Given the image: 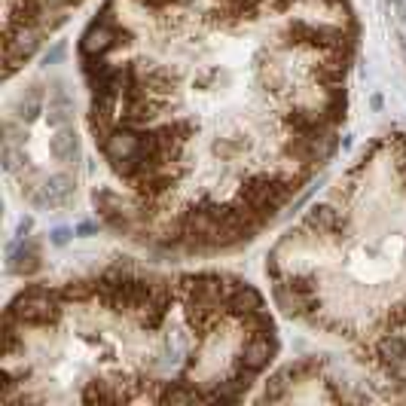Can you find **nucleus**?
<instances>
[{
  "label": "nucleus",
  "instance_id": "obj_1",
  "mask_svg": "<svg viewBox=\"0 0 406 406\" xmlns=\"http://www.w3.org/2000/svg\"><path fill=\"white\" fill-rule=\"evenodd\" d=\"M58 296L56 290H46V287H31L28 294H22L19 300L10 305V312L19 318V324H56L61 318L58 309Z\"/></svg>",
  "mask_w": 406,
  "mask_h": 406
},
{
  "label": "nucleus",
  "instance_id": "obj_2",
  "mask_svg": "<svg viewBox=\"0 0 406 406\" xmlns=\"http://www.w3.org/2000/svg\"><path fill=\"white\" fill-rule=\"evenodd\" d=\"M275 303L287 315H305L315 309V278L309 275H294V278L275 281Z\"/></svg>",
  "mask_w": 406,
  "mask_h": 406
},
{
  "label": "nucleus",
  "instance_id": "obj_3",
  "mask_svg": "<svg viewBox=\"0 0 406 406\" xmlns=\"http://www.w3.org/2000/svg\"><path fill=\"white\" fill-rule=\"evenodd\" d=\"M278 351V342H275V333H257V336H248V342L242 346V351L235 355V366H248V370H266L269 361Z\"/></svg>",
  "mask_w": 406,
  "mask_h": 406
},
{
  "label": "nucleus",
  "instance_id": "obj_4",
  "mask_svg": "<svg viewBox=\"0 0 406 406\" xmlns=\"http://www.w3.org/2000/svg\"><path fill=\"white\" fill-rule=\"evenodd\" d=\"M128 40H132V34L128 31H119L104 25V22H95V25L86 28V34H83L80 40V52L83 56H104V52H110L113 46H126Z\"/></svg>",
  "mask_w": 406,
  "mask_h": 406
},
{
  "label": "nucleus",
  "instance_id": "obj_5",
  "mask_svg": "<svg viewBox=\"0 0 406 406\" xmlns=\"http://www.w3.org/2000/svg\"><path fill=\"white\" fill-rule=\"evenodd\" d=\"M76 183L71 174H52V178H46L37 189H31V202L34 205H43V208H61V205L71 202Z\"/></svg>",
  "mask_w": 406,
  "mask_h": 406
},
{
  "label": "nucleus",
  "instance_id": "obj_6",
  "mask_svg": "<svg viewBox=\"0 0 406 406\" xmlns=\"http://www.w3.org/2000/svg\"><path fill=\"white\" fill-rule=\"evenodd\" d=\"M141 141H144L141 132H132V128L122 126V128H113V135L101 144V150L113 165V162H122V159L137 156V153H141Z\"/></svg>",
  "mask_w": 406,
  "mask_h": 406
},
{
  "label": "nucleus",
  "instance_id": "obj_7",
  "mask_svg": "<svg viewBox=\"0 0 406 406\" xmlns=\"http://www.w3.org/2000/svg\"><path fill=\"white\" fill-rule=\"evenodd\" d=\"M37 269H40V251L34 242H25V235H22L15 244H10V272L34 275Z\"/></svg>",
  "mask_w": 406,
  "mask_h": 406
},
{
  "label": "nucleus",
  "instance_id": "obj_8",
  "mask_svg": "<svg viewBox=\"0 0 406 406\" xmlns=\"http://www.w3.org/2000/svg\"><path fill=\"white\" fill-rule=\"evenodd\" d=\"M305 226L315 229L321 235H333L339 226H346V217L333 208V205L321 202V205H312L309 214H305Z\"/></svg>",
  "mask_w": 406,
  "mask_h": 406
},
{
  "label": "nucleus",
  "instance_id": "obj_9",
  "mask_svg": "<svg viewBox=\"0 0 406 406\" xmlns=\"http://www.w3.org/2000/svg\"><path fill=\"white\" fill-rule=\"evenodd\" d=\"M49 153H52V159H58V162H74V159L80 156V137H76L74 128H67V126L58 128L49 141Z\"/></svg>",
  "mask_w": 406,
  "mask_h": 406
},
{
  "label": "nucleus",
  "instance_id": "obj_10",
  "mask_svg": "<svg viewBox=\"0 0 406 406\" xmlns=\"http://www.w3.org/2000/svg\"><path fill=\"white\" fill-rule=\"evenodd\" d=\"M260 305H263V296H260L251 285H239V287H235V294L229 296L226 312H229V315H235V318H244L248 312L260 309Z\"/></svg>",
  "mask_w": 406,
  "mask_h": 406
},
{
  "label": "nucleus",
  "instance_id": "obj_11",
  "mask_svg": "<svg viewBox=\"0 0 406 406\" xmlns=\"http://www.w3.org/2000/svg\"><path fill=\"white\" fill-rule=\"evenodd\" d=\"M376 357L385 366H391L397 364L400 357H406V339L403 336H397V333H385V336H379V342H376Z\"/></svg>",
  "mask_w": 406,
  "mask_h": 406
},
{
  "label": "nucleus",
  "instance_id": "obj_12",
  "mask_svg": "<svg viewBox=\"0 0 406 406\" xmlns=\"http://www.w3.org/2000/svg\"><path fill=\"white\" fill-rule=\"evenodd\" d=\"M71 113H74V101L61 89H56V95L49 98V107H46V119H49V126L65 128L67 119H71Z\"/></svg>",
  "mask_w": 406,
  "mask_h": 406
},
{
  "label": "nucleus",
  "instance_id": "obj_13",
  "mask_svg": "<svg viewBox=\"0 0 406 406\" xmlns=\"http://www.w3.org/2000/svg\"><path fill=\"white\" fill-rule=\"evenodd\" d=\"M159 403H205V394H198L193 385H171L156 394Z\"/></svg>",
  "mask_w": 406,
  "mask_h": 406
},
{
  "label": "nucleus",
  "instance_id": "obj_14",
  "mask_svg": "<svg viewBox=\"0 0 406 406\" xmlns=\"http://www.w3.org/2000/svg\"><path fill=\"white\" fill-rule=\"evenodd\" d=\"M15 113H19V119H37L43 113V98H40V92H28V95H22L19 98V104H15Z\"/></svg>",
  "mask_w": 406,
  "mask_h": 406
},
{
  "label": "nucleus",
  "instance_id": "obj_15",
  "mask_svg": "<svg viewBox=\"0 0 406 406\" xmlns=\"http://www.w3.org/2000/svg\"><path fill=\"white\" fill-rule=\"evenodd\" d=\"M287 34L294 37V43H303V46H318L321 43V28L309 25V22H294Z\"/></svg>",
  "mask_w": 406,
  "mask_h": 406
},
{
  "label": "nucleus",
  "instance_id": "obj_16",
  "mask_svg": "<svg viewBox=\"0 0 406 406\" xmlns=\"http://www.w3.org/2000/svg\"><path fill=\"white\" fill-rule=\"evenodd\" d=\"M61 296L65 300H76V303L92 300V296H98V281H71V285L61 290Z\"/></svg>",
  "mask_w": 406,
  "mask_h": 406
},
{
  "label": "nucleus",
  "instance_id": "obj_17",
  "mask_svg": "<svg viewBox=\"0 0 406 406\" xmlns=\"http://www.w3.org/2000/svg\"><path fill=\"white\" fill-rule=\"evenodd\" d=\"M19 162H22V159H19V153H15V147L10 141H3V168H6V171H15Z\"/></svg>",
  "mask_w": 406,
  "mask_h": 406
},
{
  "label": "nucleus",
  "instance_id": "obj_18",
  "mask_svg": "<svg viewBox=\"0 0 406 406\" xmlns=\"http://www.w3.org/2000/svg\"><path fill=\"white\" fill-rule=\"evenodd\" d=\"M388 324L391 327H400V324H406V303H397L391 312H388Z\"/></svg>",
  "mask_w": 406,
  "mask_h": 406
},
{
  "label": "nucleus",
  "instance_id": "obj_19",
  "mask_svg": "<svg viewBox=\"0 0 406 406\" xmlns=\"http://www.w3.org/2000/svg\"><path fill=\"white\" fill-rule=\"evenodd\" d=\"M388 376L397 379V385H406V357H400L397 364L388 366Z\"/></svg>",
  "mask_w": 406,
  "mask_h": 406
},
{
  "label": "nucleus",
  "instance_id": "obj_20",
  "mask_svg": "<svg viewBox=\"0 0 406 406\" xmlns=\"http://www.w3.org/2000/svg\"><path fill=\"white\" fill-rule=\"evenodd\" d=\"M67 239H71V232H67V229H56V232H52V242H56V244H65Z\"/></svg>",
  "mask_w": 406,
  "mask_h": 406
},
{
  "label": "nucleus",
  "instance_id": "obj_21",
  "mask_svg": "<svg viewBox=\"0 0 406 406\" xmlns=\"http://www.w3.org/2000/svg\"><path fill=\"white\" fill-rule=\"evenodd\" d=\"M61 52H65V49H61V46H56V49H52L49 56H46V65H49V61H58V58H61Z\"/></svg>",
  "mask_w": 406,
  "mask_h": 406
},
{
  "label": "nucleus",
  "instance_id": "obj_22",
  "mask_svg": "<svg viewBox=\"0 0 406 406\" xmlns=\"http://www.w3.org/2000/svg\"><path fill=\"white\" fill-rule=\"evenodd\" d=\"M92 229H95V226H89V223H83L80 229H76V232H80V235H89V232H92Z\"/></svg>",
  "mask_w": 406,
  "mask_h": 406
},
{
  "label": "nucleus",
  "instance_id": "obj_23",
  "mask_svg": "<svg viewBox=\"0 0 406 406\" xmlns=\"http://www.w3.org/2000/svg\"><path fill=\"white\" fill-rule=\"evenodd\" d=\"M324 3H342V0H324Z\"/></svg>",
  "mask_w": 406,
  "mask_h": 406
}]
</instances>
